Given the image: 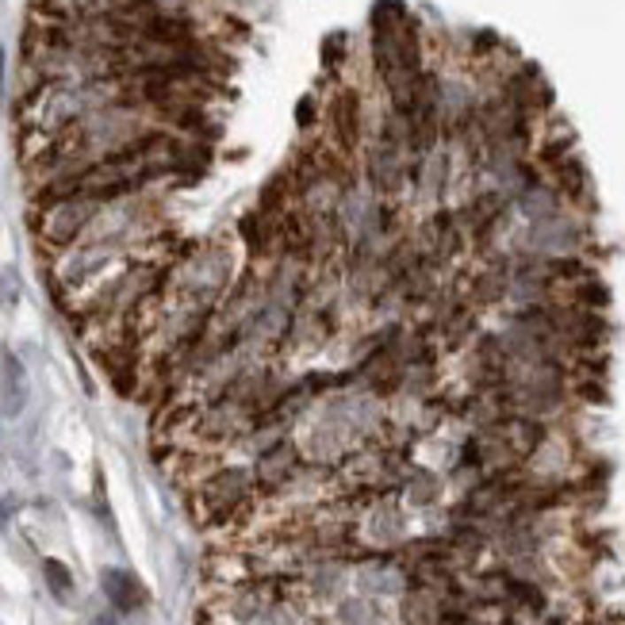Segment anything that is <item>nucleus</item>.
I'll return each mask as SVG.
<instances>
[{
	"label": "nucleus",
	"instance_id": "obj_1",
	"mask_svg": "<svg viewBox=\"0 0 625 625\" xmlns=\"http://www.w3.org/2000/svg\"><path fill=\"white\" fill-rule=\"evenodd\" d=\"M587 242V227L572 215H552V219H537V223L526 227L522 238V253H537V258H572L580 253Z\"/></svg>",
	"mask_w": 625,
	"mask_h": 625
},
{
	"label": "nucleus",
	"instance_id": "obj_2",
	"mask_svg": "<svg viewBox=\"0 0 625 625\" xmlns=\"http://www.w3.org/2000/svg\"><path fill=\"white\" fill-rule=\"evenodd\" d=\"M96 215H100V200H92V196H85V192L54 200V204H46L42 238L50 242V246H69L77 235H85Z\"/></svg>",
	"mask_w": 625,
	"mask_h": 625
},
{
	"label": "nucleus",
	"instance_id": "obj_3",
	"mask_svg": "<svg viewBox=\"0 0 625 625\" xmlns=\"http://www.w3.org/2000/svg\"><path fill=\"white\" fill-rule=\"evenodd\" d=\"M327 120H330V138H334V150L342 158H350L357 146H361V96L353 89H342L334 92L330 108H327Z\"/></svg>",
	"mask_w": 625,
	"mask_h": 625
},
{
	"label": "nucleus",
	"instance_id": "obj_4",
	"mask_svg": "<svg viewBox=\"0 0 625 625\" xmlns=\"http://www.w3.org/2000/svg\"><path fill=\"white\" fill-rule=\"evenodd\" d=\"M200 499H204V506H207V511H212L215 518L235 514L238 506L250 499V472H242V468H223V472H215V476L204 483Z\"/></svg>",
	"mask_w": 625,
	"mask_h": 625
},
{
	"label": "nucleus",
	"instance_id": "obj_5",
	"mask_svg": "<svg viewBox=\"0 0 625 625\" xmlns=\"http://www.w3.org/2000/svg\"><path fill=\"white\" fill-rule=\"evenodd\" d=\"M296 472H299V449L292 442L269 445L261 453V460H258V483H261V488H269V491L288 488V483L296 480Z\"/></svg>",
	"mask_w": 625,
	"mask_h": 625
},
{
	"label": "nucleus",
	"instance_id": "obj_6",
	"mask_svg": "<svg viewBox=\"0 0 625 625\" xmlns=\"http://www.w3.org/2000/svg\"><path fill=\"white\" fill-rule=\"evenodd\" d=\"M365 537L373 549H396L407 537V518L396 503H376L365 518Z\"/></svg>",
	"mask_w": 625,
	"mask_h": 625
},
{
	"label": "nucleus",
	"instance_id": "obj_7",
	"mask_svg": "<svg viewBox=\"0 0 625 625\" xmlns=\"http://www.w3.org/2000/svg\"><path fill=\"white\" fill-rule=\"evenodd\" d=\"M514 212H522L529 223H537V219H552L564 212V196L557 192V184H552L549 177L534 181L529 189H522L514 196Z\"/></svg>",
	"mask_w": 625,
	"mask_h": 625
},
{
	"label": "nucleus",
	"instance_id": "obj_8",
	"mask_svg": "<svg viewBox=\"0 0 625 625\" xmlns=\"http://www.w3.org/2000/svg\"><path fill=\"white\" fill-rule=\"evenodd\" d=\"M100 587H104V595H108V603L115 610H123V614H131V610H138L146 603V587L123 568H104Z\"/></svg>",
	"mask_w": 625,
	"mask_h": 625
},
{
	"label": "nucleus",
	"instance_id": "obj_9",
	"mask_svg": "<svg viewBox=\"0 0 625 625\" xmlns=\"http://www.w3.org/2000/svg\"><path fill=\"white\" fill-rule=\"evenodd\" d=\"M23 403H27V373H23L16 353H4L0 357V407L12 419L23 411Z\"/></svg>",
	"mask_w": 625,
	"mask_h": 625
},
{
	"label": "nucleus",
	"instance_id": "obj_10",
	"mask_svg": "<svg viewBox=\"0 0 625 625\" xmlns=\"http://www.w3.org/2000/svg\"><path fill=\"white\" fill-rule=\"evenodd\" d=\"M403 491H407L411 506H430L442 499V480L430 476V472H411V476L403 480Z\"/></svg>",
	"mask_w": 625,
	"mask_h": 625
},
{
	"label": "nucleus",
	"instance_id": "obj_11",
	"mask_svg": "<svg viewBox=\"0 0 625 625\" xmlns=\"http://www.w3.org/2000/svg\"><path fill=\"white\" fill-rule=\"evenodd\" d=\"M334 625H376V606L368 603V598L361 595H350L342 598L338 610H334Z\"/></svg>",
	"mask_w": 625,
	"mask_h": 625
},
{
	"label": "nucleus",
	"instance_id": "obj_12",
	"mask_svg": "<svg viewBox=\"0 0 625 625\" xmlns=\"http://www.w3.org/2000/svg\"><path fill=\"white\" fill-rule=\"evenodd\" d=\"M342 583H345V572L338 568V564H319V568L307 575L311 595H319V598H338Z\"/></svg>",
	"mask_w": 625,
	"mask_h": 625
},
{
	"label": "nucleus",
	"instance_id": "obj_13",
	"mask_svg": "<svg viewBox=\"0 0 625 625\" xmlns=\"http://www.w3.org/2000/svg\"><path fill=\"white\" fill-rule=\"evenodd\" d=\"M42 575H46V587H50L54 598H62V603L73 598V575H69L62 560H42Z\"/></svg>",
	"mask_w": 625,
	"mask_h": 625
},
{
	"label": "nucleus",
	"instance_id": "obj_14",
	"mask_svg": "<svg viewBox=\"0 0 625 625\" xmlns=\"http://www.w3.org/2000/svg\"><path fill=\"white\" fill-rule=\"evenodd\" d=\"M261 625H299V621H296V614L288 606H269V610H265V618H261Z\"/></svg>",
	"mask_w": 625,
	"mask_h": 625
},
{
	"label": "nucleus",
	"instance_id": "obj_15",
	"mask_svg": "<svg viewBox=\"0 0 625 625\" xmlns=\"http://www.w3.org/2000/svg\"><path fill=\"white\" fill-rule=\"evenodd\" d=\"M311 120H315V100H304V104H299V123H304V127H311Z\"/></svg>",
	"mask_w": 625,
	"mask_h": 625
},
{
	"label": "nucleus",
	"instance_id": "obj_16",
	"mask_svg": "<svg viewBox=\"0 0 625 625\" xmlns=\"http://www.w3.org/2000/svg\"><path fill=\"white\" fill-rule=\"evenodd\" d=\"M92 625H115V618H112V614H108V618L100 614V618H92Z\"/></svg>",
	"mask_w": 625,
	"mask_h": 625
},
{
	"label": "nucleus",
	"instance_id": "obj_17",
	"mask_svg": "<svg viewBox=\"0 0 625 625\" xmlns=\"http://www.w3.org/2000/svg\"><path fill=\"white\" fill-rule=\"evenodd\" d=\"M0 77H4V54H0Z\"/></svg>",
	"mask_w": 625,
	"mask_h": 625
},
{
	"label": "nucleus",
	"instance_id": "obj_18",
	"mask_svg": "<svg viewBox=\"0 0 625 625\" xmlns=\"http://www.w3.org/2000/svg\"><path fill=\"white\" fill-rule=\"evenodd\" d=\"M587 625H595V621H587Z\"/></svg>",
	"mask_w": 625,
	"mask_h": 625
}]
</instances>
